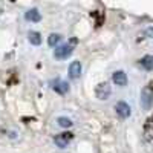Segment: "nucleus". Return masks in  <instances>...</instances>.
<instances>
[{
    "label": "nucleus",
    "instance_id": "obj_6",
    "mask_svg": "<svg viewBox=\"0 0 153 153\" xmlns=\"http://www.w3.org/2000/svg\"><path fill=\"white\" fill-rule=\"evenodd\" d=\"M115 110H117V113L120 115L121 118H127V117H130V113H132V109L130 106L124 103V101H120V103H117V106H115Z\"/></svg>",
    "mask_w": 153,
    "mask_h": 153
},
{
    "label": "nucleus",
    "instance_id": "obj_3",
    "mask_svg": "<svg viewBox=\"0 0 153 153\" xmlns=\"http://www.w3.org/2000/svg\"><path fill=\"white\" fill-rule=\"evenodd\" d=\"M72 139H74V133H71V132H63V133H60V135H57V136L54 138V143H55L57 147L65 149V147H68V146L71 144Z\"/></svg>",
    "mask_w": 153,
    "mask_h": 153
},
{
    "label": "nucleus",
    "instance_id": "obj_7",
    "mask_svg": "<svg viewBox=\"0 0 153 153\" xmlns=\"http://www.w3.org/2000/svg\"><path fill=\"white\" fill-rule=\"evenodd\" d=\"M81 63L80 61H72L71 66H69V76L72 80H76L78 76L81 75Z\"/></svg>",
    "mask_w": 153,
    "mask_h": 153
},
{
    "label": "nucleus",
    "instance_id": "obj_12",
    "mask_svg": "<svg viewBox=\"0 0 153 153\" xmlns=\"http://www.w3.org/2000/svg\"><path fill=\"white\" fill-rule=\"evenodd\" d=\"M61 42V35L60 34H51L49 35V38H48V43H49V46H57L58 43Z\"/></svg>",
    "mask_w": 153,
    "mask_h": 153
},
{
    "label": "nucleus",
    "instance_id": "obj_8",
    "mask_svg": "<svg viewBox=\"0 0 153 153\" xmlns=\"http://www.w3.org/2000/svg\"><path fill=\"white\" fill-rule=\"evenodd\" d=\"M112 80H113V83L117 86H126L127 84V75L123 71H117V72H113Z\"/></svg>",
    "mask_w": 153,
    "mask_h": 153
},
{
    "label": "nucleus",
    "instance_id": "obj_4",
    "mask_svg": "<svg viewBox=\"0 0 153 153\" xmlns=\"http://www.w3.org/2000/svg\"><path fill=\"white\" fill-rule=\"evenodd\" d=\"M112 94V89L109 86V83H100L95 89V95L100 98V100H107Z\"/></svg>",
    "mask_w": 153,
    "mask_h": 153
},
{
    "label": "nucleus",
    "instance_id": "obj_1",
    "mask_svg": "<svg viewBox=\"0 0 153 153\" xmlns=\"http://www.w3.org/2000/svg\"><path fill=\"white\" fill-rule=\"evenodd\" d=\"M76 43H78V38H76V37H72L66 45H61L60 48H57V49H55V52H54L55 58H58V60L68 58V57L74 52V49H75Z\"/></svg>",
    "mask_w": 153,
    "mask_h": 153
},
{
    "label": "nucleus",
    "instance_id": "obj_2",
    "mask_svg": "<svg viewBox=\"0 0 153 153\" xmlns=\"http://www.w3.org/2000/svg\"><path fill=\"white\" fill-rule=\"evenodd\" d=\"M141 104L144 107V110H149L153 104V86L147 84L144 86V89L141 91Z\"/></svg>",
    "mask_w": 153,
    "mask_h": 153
},
{
    "label": "nucleus",
    "instance_id": "obj_13",
    "mask_svg": "<svg viewBox=\"0 0 153 153\" xmlns=\"http://www.w3.org/2000/svg\"><path fill=\"white\" fill-rule=\"evenodd\" d=\"M57 123H58L60 127H65V129H68V127H71V126L74 124L72 120H69V118H66V117H58V118H57Z\"/></svg>",
    "mask_w": 153,
    "mask_h": 153
},
{
    "label": "nucleus",
    "instance_id": "obj_9",
    "mask_svg": "<svg viewBox=\"0 0 153 153\" xmlns=\"http://www.w3.org/2000/svg\"><path fill=\"white\" fill-rule=\"evenodd\" d=\"M25 19H26L28 22H40L42 14L38 12L37 8H31V9H28L26 12H25Z\"/></svg>",
    "mask_w": 153,
    "mask_h": 153
},
{
    "label": "nucleus",
    "instance_id": "obj_11",
    "mask_svg": "<svg viewBox=\"0 0 153 153\" xmlns=\"http://www.w3.org/2000/svg\"><path fill=\"white\" fill-rule=\"evenodd\" d=\"M28 38H29V42L32 45H35V46H38L42 43V35H40V32H37V31H31L28 34Z\"/></svg>",
    "mask_w": 153,
    "mask_h": 153
},
{
    "label": "nucleus",
    "instance_id": "obj_10",
    "mask_svg": "<svg viewBox=\"0 0 153 153\" xmlns=\"http://www.w3.org/2000/svg\"><path fill=\"white\" fill-rule=\"evenodd\" d=\"M139 63H141V66H143L146 71H152V69H153V57H152V55L143 57L141 60H139Z\"/></svg>",
    "mask_w": 153,
    "mask_h": 153
},
{
    "label": "nucleus",
    "instance_id": "obj_5",
    "mask_svg": "<svg viewBox=\"0 0 153 153\" xmlns=\"http://www.w3.org/2000/svg\"><path fill=\"white\" fill-rule=\"evenodd\" d=\"M51 86H52V89L57 94L65 95L66 92H69V84L65 80H61V78H55L54 81H51Z\"/></svg>",
    "mask_w": 153,
    "mask_h": 153
}]
</instances>
